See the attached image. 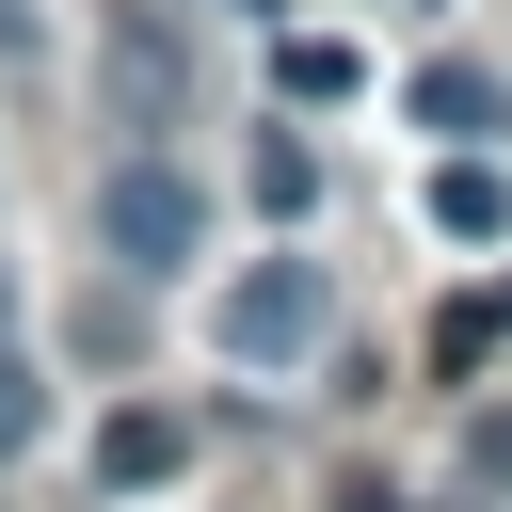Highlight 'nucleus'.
<instances>
[{
    "mask_svg": "<svg viewBox=\"0 0 512 512\" xmlns=\"http://www.w3.org/2000/svg\"><path fill=\"white\" fill-rule=\"evenodd\" d=\"M96 80H112V128H192V64H176V16L160 0H112Z\"/></svg>",
    "mask_w": 512,
    "mask_h": 512,
    "instance_id": "3",
    "label": "nucleus"
},
{
    "mask_svg": "<svg viewBox=\"0 0 512 512\" xmlns=\"http://www.w3.org/2000/svg\"><path fill=\"white\" fill-rule=\"evenodd\" d=\"M96 240H112V272H128V288H160V272H192V256H208V192H192L176 160H144V144H128V160L96 176Z\"/></svg>",
    "mask_w": 512,
    "mask_h": 512,
    "instance_id": "1",
    "label": "nucleus"
},
{
    "mask_svg": "<svg viewBox=\"0 0 512 512\" xmlns=\"http://www.w3.org/2000/svg\"><path fill=\"white\" fill-rule=\"evenodd\" d=\"M320 320H336V288H320V256H256L224 304H208V336L240 352V368H288V352H320Z\"/></svg>",
    "mask_w": 512,
    "mask_h": 512,
    "instance_id": "2",
    "label": "nucleus"
},
{
    "mask_svg": "<svg viewBox=\"0 0 512 512\" xmlns=\"http://www.w3.org/2000/svg\"><path fill=\"white\" fill-rule=\"evenodd\" d=\"M464 464H480V480H512V416H480V432H464Z\"/></svg>",
    "mask_w": 512,
    "mask_h": 512,
    "instance_id": "11",
    "label": "nucleus"
},
{
    "mask_svg": "<svg viewBox=\"0 0 512 512\" xmlns=\"http://www.w3.org/2000/svg\"><path fill=\"white\" fill-rule=\"evenodd\" d=\"M32 432H48V384H32V368H16V352H0V464H16V448H32Z\"/></svg>",
    "mask_w": 512,
    "mask_h": 512,
    "instance_id": "10",
    "label": "nucleus"
},
{
    "mask_svg": "<svg viewBox=\"0 0 512 512\" xmlns=\"http://www.w3.org/2000/svg\"><path fill=\"white\" fill-rule=\"evenodd\" d=\"M432 224H448V240H512V176H496L480 144H448V160H432Z\"/></svg>",
    "mask_w": 512,
    "mask_h": 512,
    "instance_id": "6",
    "label": "nucleus"
},
{
    "mask_svg": "<svg viewBox=\"0 0 512 512\" xmlns=\"http://www.w3.org/2000/svg\"><path fill=\"white\" fill-rule=\"evenodd\" d=\"M304 192H320V160L272 128V144H256V208H272V224H304Z\"/></svg>",
    "mask_w": 512,
    "mask_h": 512,
    "instance_id": "8",
    "label": "nucleus"
},
{
    "mask_svg": "<svg viewBox=\"0 0 512 512\" xmlns=\"http://www.w3.org/2000/svg\"><path fill=\"white\" fill-rule=\"evenodd\" d=\"M352 80H368V64H352L336 32H272V96H288V112H336Z\"/></svg>",
    "mask_w": 512,
    "mask_h": 512,
    "instance_id": "7",
    "label": "nucleus"
},
{
    "mask_svg": "<svg viewBox=\"0 0 512 512\" xmlns=\"http://www.w3.org/2000/svg\"><path fill=\"white\" fill-rule=\"evenodd\" d=\"M480 352H496V304H432V384H464Z\"/></svg>",
    "mask_w": 512,
    "mask_h": 512,
    "instance_id": "9",
    "label": "nucleus"
},
{
    "mask_svg": "<svg viewBox=\"0 0 512 512\" xmlns=\"http://www.w3.org/2000/svg\"><path fill=\"white\" fill-rule=\"evenodd\" d=\"M416 128H432V144H496V128H512L496 64H448V48H432V64H416Z\"/></svg>",
    "mask_w": 512,
    "mask_h": 512,
    "instance_id": "5",
    "label": "nucleus"
},
{
    "mask_svg": "<svg viewBox=\"0 0 512 512\" xmlns=\"http://www.w3.org/2000/svg\"><path fill=\"white\" fill-rule=\"evenodd\" d=\"M176 464H192V416H176V400H112L96 480H112V496H144V480H176Z\"/></svg>",
    "mask_w": 512,
    "mask_h": 512,
    "instance_id": "4",
    "label": "nucleus"
}]
</instances>
